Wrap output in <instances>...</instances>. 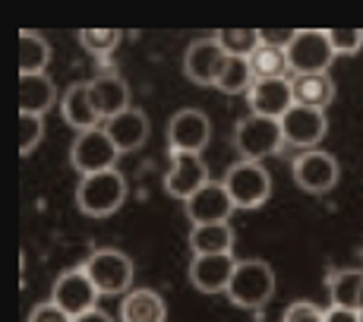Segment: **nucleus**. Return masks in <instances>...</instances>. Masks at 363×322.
<instances>
[{
	"instance_id": "obj_27",
	"label": "nucleus",
	"mask_w": 363,
	"mask_h": 322,
	"mask_svg": "<svg viewBox=\"0 0 363 322\" xmlns=\"http://www.w3.org/2000/svg\"><path fill=\"white\" fill-rule=\"evenodd\" d=\"M253 82H256V76H253V70H250L247 57H228V64L221 70L215 86H218L225 95H240V92H250Z\"/></svg>"
},
{
	"instance_id": "obj_13",
	"label": "nucleus",
	"mask_w": 363,
	"mask_h": 322,
	"mask_svg": "<svg viewBox=\"0 0 363 322\" xmlns=\"http://www.w3.org/2000/svg\"><path fill=\"white\" fill-rule=\"evenodd\" d=\"M208 184V167L206 161L193 152H171V171L164 177V190L177 199H190L193 193H199Z\"/></svg>"
},
{
	"instance_id": "obj_10",
	"label": "nucleus",
	"mask_w": 363,
	"mask_h": 322,
	"mask_svg": "<svg viewBox=\"0 0 363 322\" xmlns=\"http://www.w3.org/2000/svg\"><path fill=\"white\" fill-rule=\"evenodd\" d=\"M228 57L231 54L218 45V38H202V41H193L184 54V73L190 76L196 86H215L225 70Z\"/></svg>"
},
{
	"instance_id": "obj_2",
	"label": "nucleus",
	"mask_w": 363,
	"mask_h": 322,
	"mask_svg": "<svg viewBox=\"0 0 363 322\" xmlns=\"http://www.w3.org/2000/svg\"><path fill=\"white\" fill-rule=\"evenodd\" d=\"M225 294L231 297V304L243 310H262L275 294V272L262 259H240Z\"/></svg>"
},
{
	"instance_id": "obj_36",
	"label": "nucleus",
	"mask_w": 363,
	"mask_h": 322,
	"mask_svg": "<svg viewBox=\"0 0 363 322\" xmlns=\"http://www.w3.org/2000/svg\"><path fill=\"white\" fill-rule=\"evenodd\" d=\"M73 322H114V319H111L104 310H99V306H95V310H89V313H82V316H76Z\"/></svg>"
},
{
	"instance_id": "obj_3",
	"label": "nucleus",
	"mask_w": 363,
	"mask_h": 322,
	"mask_svg": "<svg viewBox=\"0 0 363 322\" xmlns=\"http://www.w3.org/2000/svg\"><path fill=\"white\" fill-rule=\"evenodd\" d=\"M234 145L240 152V161H262L275 155L284 145L281 121H272V117H259V114L243 117L234 130Z\"/></svg>"
},
{
	"instance_id": "obj_14",
	"label": "nucleus",
	"mask_w": 363,
	"mask_h": 322,
	"mask_svg": "<svg viewBox=\"0 0 363 322\" xmlns=\"http://www.w3.org/2000/svg\"><path fill=\"white\" fill-rule=\"evenodd\" d=\"M281 133H284V143L310 152L313 145L329 133L325 111H313V108H303V104H294V108L281 117Z\"/></svg>"
},
{
	"instance_id": "obj_18",
	"label": "nucleus",
	"mask_w": 363,
	"mask_h": 322,
	"mask_svg": "<svg viewBox=\"0 0 363 322\" xmlns=\"http://www.w3.org/2000/svg\"><path fill=\"white\" fill-rule=\"evenodd\" d=\"M104 130H108V136L114 139V145L121 152H133L139 145H145V139H149V117L139 108H127L123 114L111 117L104 123Z\"/></svg>"
},
{
	"instance_id": "obj_34",
	"label": "nucleus",
	"mask_w": 363,
	"mask_h": 322,
	"mask_svg": "<svg viewBox=\"0 0 363 322\" xmlns=\"http://www.w3.org/2000/svg\"><path fill=\"white\" fill-rule=\"evenodd\" d=\"M294 35H297L294 29H259L262 45H272V48H288Z\"/></svg>"
},
{
	"instance_id": "obj_1",
	"label": "nucleus",
	"mask_w": 363,
	"mask_h": 322,
	"mask_svg": "<svg viewBox=\"0 0 363 322\" xmlns=\"http://www.w3.org/2000/svg\"><path fill=\"white\" fill-rule=\"evenodd\" d=\"M127 199V180L117 171H99V174H86L76 187V206L82 215L89 218H108Z\"/></svg>"
},
{
	"instance_id": "obj_33",
	"label": "nucleus",
	"mask_w": 363,
	"mask_h": 322,
	"mask_svg": "<svg viewBox=\"0 0 363 322\" xmlns=\"http://www.w3.org/2000/svg\"><path fill=\"white\" fill-rule=\"evenodd\" d=\"M29 322H73V316H67V313L60 310L54 300H48V304H38V306H35Z\"/></svg>"
},
{
	"instance_id": "obj_24",
	"label": "nucleus",
	"mask_w": 363,
	"mask_h": 322,
	"mask_svg": "<svg viewBox=\"0 0 363 322\" xmlns=\"http://www.w3.org/2000/svg\"><path fill=\"white\" fill-rule=\"evenodd\" d=\"M332 306H345V310H360V294H363V269H341L332 272Z\"/></svg>"
},
{
	"instance_id": "obj_5",
	"label": "nucleus",
	"mask_w": 363,
	"mask_h": 322,
	"mask_svg": "<svg viewBox=\"0 0 363 322\" xmlns=\"http://www.w3.org/2000/svg\"><path fill=\"white\" fill-rule=\"evenodd\" d=\"M82 269L92 278L99 294H108V297H117V294L130 291V284H133V262L121 250H111V247L95 250V253H89V259L82 262Z\"/></svg>"
},
{
	"instance_id": "obj_19",
	"label": "nucleus",
	"mask_w": 363,
	"mask_h": 322,
	"mask_svg": "<svg viewBox=\"0 0 363 322\" xmlns=\"http://www.w3.org/2000/svg\"><path fill=\"white\" fill-rule=\"evenodd\" d=\"M60 114H64V121L69 127L79 133L101 127V117L95 111L92 98H89V82H76V86L67 89L64 98H60Z\"/></svg>"
},
{
	"instance_id": "obj_7",
	"label": "nucleus",
	"mask_w": 363,
	"mask_h": 322,
	"mask_svg": "<svg viewBox=\"0 0 363 322\" xmlns=\"http://www.w3.org/2000/svg\"><path fill=\"white\" fill-rule=\"evenodd\" d=\"M121 149L114 145V139L108 136L104 127L86 130L73 139V149H69V161L73 167L86 177V174H99V171H114Z\"/></svg>"
},
{
	"instance_id": "obj_31",
	"label": "nucleus",
	"mask_w": 363,
	"mask_h": 322,
	"mask_svg": "<svg viewBox=\"0 0 363 322\" xmlns=\"http://www.w3.org/2000/svg\"><path fill=\"white\" fill-rule=\"evenodd\" d=\"M329 41L335 54H357L363 48V32L360 29H329Z\"/></svg>"
},
{
	"instance_id": "obj_6",
	"label": "nucleus",
	"mask_w": 363,
	"mask_h": 322,
	"mask_svg": "<svg viewBox=\"0 0 363 322\" xmlns=\"http://www.w3.org/2000/svg\"><path fill=\"white\" fill-rule=\"evenodd\" d=\"M221 184L228 187L237 209H259L272 196L269 171H265L259 161H237V165L228 167Z\"/></svg>"
},
{
	"instance_id": "obj_8",
	"label": "nucleus",
	"mask_w": 363,
	"mask_h": 322,
	"mask_svg": "<svg viewBox=\"0 0 363 322\" xmlns=\"http://www.w3.org/2000/svg\"><path fill=\"white\" fill-rule=\"evenodd\" d=\"M99 288L92 284V278L86 275V269H69V272H60L57 282H54V291H51V300L67 313V316H82V313L95 310L99 306Z\"/></svg>"
},
{
	"instance_id": "obj_16",
	"label": "nucleus",
	"mask_w": 363,
	"mask_h": 322,
	"mask_svg": "<svg viewBox=\"0 0 363 322\" xmlns=\"http://www.w3.org/2000/svg\"><path fill=\"white\" fill-rule=\"evenodd\" d=\"M250 108L259 117H272V121H281L291 108H294V89L291 79H256L250 89Z\"/></svg>"
},
{
	"instance_id": "obj_15",
	"label": "nucleus",
	"mask_w": 363,
	"mask_h": 322,
	"mask_svg": "<svg viewBox=\"0 0 363 322\" xmlns=\"http://www.w3.org/2000/svg\"><path fill=\"white\" fill-rule=\"evenodd\" d=\"M240 259H234L231 253H221V256H193L190 262V282L193 288L202 294H221L228 291L234 278V269Z\"/></svg>"
},
{
	"instance_id": "obj_9",
	"label": "nucleus",
	"mask_w": 363,
	"mask_h": 322,
	"mask_svg": "<svg viewBox=\"0 0 363 322\" xmlns=\"http://www.w3.org/2000/svg\"><path fill=\"white\" fill-rule=\"evenodd\" d=\"M212 139V123L196 108H184L167 121V145L171 152H193L199 155Z\"/></svg>"
},
{
	"instance_id": "obj_17",
	"label": "nucleus",
	"mask_w": 363,
	"mask_h": 322,
	"mask_svg": "<svg viewBox=\"0 0 363 322\" xmlns=\"http://www.w3.org/2000/svg\"><path fill=\"white\" fill-rule=\"evenodd\" d=\"M89 98H92L95 111H99V117L104 123L130 108L127 82L121 76H95V79H89Z\"/></svg>"
},
{
	"instance_id": "obj_35",
	"label": "nucleus",
	"mask_w": 363,
	"mask_h": 322,
	"mask_svg": "<svg viewBox=\"0 0 363 322\" xmlns=\"http://www.w3.org/2000/svg\"><path fill=\"white\" fill-rule=\"evenodd\" d=\"M325 322H363V313L345 310V306H329V310H325Z\"/></svg>"
},
{
	"instance_id": "obj_22",
	"label": "nucleus",
	"mask_w": 363,
	"mask_h": 322,
	"mask_svg": "<svg viewBox=\"0 0 363 322\" xmlns=\"http://www.w3.org/2000/svg\"><path fill=\"white\" fill-rule=\"evenodd\" d=\"M190 250H193V256L234 253V228H231V221H218V225H193Z\"/></svg>"
},
{
	"instance_id": "obj_20",
	"label": "nucleus",
	"mask_w": 363,
	"mask_h": 322,
	"mask_svg": "<svg viewBox=\"0 0 363 322\" xmlns=\"http://www.w3.org/2000/svg\"><path fill=\"white\" fill-rule=\"evenodd\" d=\"M57 89L45 73H26L19 76V114H35L45 117L51 111Z\"/></svg>"
},
{
	"instance_id": "obj_12",
	"label": "nucleus",
	"mask_w": 363,
	"mask_h": 322,
	"mask_svg": "<svg viewBox=\"0 0 363 322\" xmlns=\"http://www.w3.org/2000/svg\"><path fill=\"white\" fill-rule=\"evenodd\" d=\"M294 180L300 190L306 193H329L335 184H338V161H335L329 152H300L294 161Z\"/></svg>"
},
{
	"instance_id": "obj_11",
	"label": "nucleus",
	"mask_w": 363,
	"mask_h": 322,
	"mask_svg": "<svg viewBox=\"0 0 363 322\" xmlns=\"http://www.w3.org/2000/svg\"><path fill=\"white\" fill-rule=\"evenodd\" d=\"M234 209L237 206H234L231 193H228V187L218 184V180H208L199 193H193L186 199V218L193 225H218V221L231 218Z\"/></svg>"
},
{
	"instance_id": "obj_29",
	"label": "nucleus",
	"mask_w": 363,
	"mask_h": 322,
	"mask_svg": "<svg viewBox=\"0 0 363 322\" xmlns=\"http://www.w3.org/2000/svg\"><path fill=\"white\" fill-rule=\"evenodd\" d=\"M79 41L89 54H111L117 45H121V32H114V29H82Z\"/></svg>"
},
{
	"instance_id": "obj_37",
	"label": "nucleus",
	"mask_w": 363,
	"mask_h": 322,
	"mask_svg": "<svg viewBox=\"0 0 363 322\" xmlns=\"http://www.w3.org/2000/svg\"><path fill=\"white\" fill-rule=\"evenodd\" d=\"M360 313H363V294H360Z\"/></svg>"
},
{
	"instance_id": "obj_4",
	"label": "nucleus",
	"mask_w": 363,
	"mask_h": 322,
	"mask_svg": "<svg viewBox=\"0 0 363 322\" xmlns=\"http://www.w3.org/2000/svg\"><path fill=\"white\" fill-rule=\"evenodd\" d=\"M288 54V67L291 73L300 76V73H329L332 60L338 57L329 41V32L323 29H303L291 38V45L284 48Z\"/></svg>"
},
{
	"instance_id": "obj_23",
	"label": "nucleus",
	"mask_w": 363,
	"mask_h": 322,
	"mask_svg": "<svg viewBox=\"0 0 363 322\" xmlns=\"http://www.w3.org/2000/svg\"><path fill=\"white\" fill-rule=\"evenodd\" d=\"M164 316L167 310H164L162 294L149 288L130 291L121 304V322H164Z\"/></svg>"
},
{
	"instance_id": "obj_32",
	"label": "nucleus",
	"mask_w": 363,
	"mask_h": 322,
	"mask_svg": "<svg viewBox=\"0 0 363 322\" xmlns=\"http://www.w3.org/2000/svg\"><path fill=\"white\" fill-rule=\"evenodd\" d=\"M284 322H325V310H319L310 300H297V304L288 306Z\"/></svg>"
},
{
	"instance_id": "obj_28",
	"label": "nucleus",
	"mask_w": 363,
	"mask_h": 322,
	"mask_svg": "<svg viewBox=\"0 0 363 322\" xmlns=\"http://www.w3.org/2000/svg\"><path fill=\"white\" fill-rule=\"evenodd\" d=\"M215 38H218V45L225 48L231 57H250V54L262 45L259 29H221Z\"/></svg>"
},
{
	"instance_id": "obj_21",
	"label": "nucleus",
	"mask_w": 363,
	"mask_h": 322,
	"mask_svg": "<svg viewBox=\"0 0 363 322\" xmlns=\"http://www.w3.org/2000/svg\"><path fill=\"white\" fill-rule=\"evenodd\" d=\"M291 89H294V104L313 111H325L335 98V82L329 73H300L291 79Z\"/></svg>"
},
{
	"instance_id": "obj_30",
	"label": "nucleus",
	"mask_w": 363,
	"mask_h": 322,
	"mask_svg": "<svg viewBox=\"0 0 363 322\" xmlns=\"http://www.w3.org/2000/svg\"><path fill=\"white\" fill-rule=\"evenodd\" d=\"M41 136H45V121L35 114H19V152L23 155H32Z\"/></svg>"
},
{
	"instance_id": "obj_25",
	"label": "nucleus",
	"mask_w": 363,
	"mask_h": 322,
	"mask_svg": "<svg viewBox=\"0 0 363 322\" xmlns=\"http://www.w3.org/2000/svg\"><path fill=\"white\" fill-rule=\"evenodd\" d=\"M247 60L256 79H284V73L291 70L284 48H272V45H259Z\"/></svg>"
},
{
	"instance_id": "obj_26",
	"label": "nucleus",
	"mask_w": 363,
	"mask_h": 322,
	"mask_svg": "<svg viewBox=\"0 0 363 322\" xmlns=\"http://www.w3.org/2000/svg\"><path fill=\"white\" fill-rule=\"evenodd\" d=\"M51 60V45L41 38L38 32H23L19 35V76L26 73H41Z\"/></svg>"
}]
</instances>
